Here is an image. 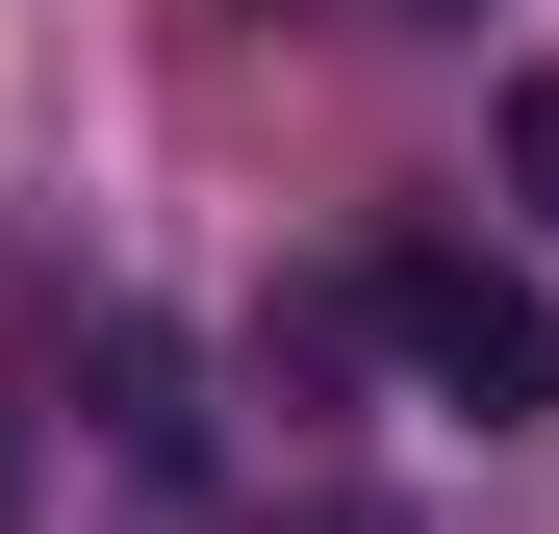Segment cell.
Wrapping results in <instances>:
<instances>
[{"mask_svg": "<svg viewBox=\"0 0 559 534\" xmlns=\"http://www.w3.org/2000/svg\"><path fill=\"white\" fill-rule=\"evenodd\" d=\"M356 356H382L407 407H484V432H559V306L509 281L484 229H382V254H356Z\"/></svg>", "mask_w": 559, "mask_h": 534, "instance_id": "obj_1", "label": "cell"}, {"mask_svg": "<svg viewBox=\"0 0 559 534\" xmlns=\"http://www.w3.org/2000/svg\"><path fill=\"white\" fill-rule=\"evenodd\" d=\"M76 407H103V459H128V509H153V534L204 509V432H229V407H204V356H178L153 306H103V331H76Z\"/></svg>", "mask_w": 559, "mask_h": 534, "instance_id": "obj_2", "label": "cell"}, {"mask_svg": "<svg viewBox=\"0 0 559 534\" xmlns=\"http://www.w3.org/2000/svg\"><path fill=\"white\" fill-rule=\"evenodd\" d=\"M331 382H356V281H306V306H254V407H280V432H331Z\"/></svg>", "mask_w": 559, "mask_h": 534, "instance_id": "obj_3", "label": "cell"}, {"mask_svg": "<svg viewBox=\"0 0 559 534\" xmlns=\"http://www.w3.org/2000/svg\"><path fill=\"white\" fill-rule=\"evenodd\" d=\"M509 204H534V229H559V51H534V76H509Z\"/></svg>", "mask_w": 559, "mask_h": 534, "instance_id": "obj_4", "label": "cell"}, {"mask_svg": "<svg viewBox=\"0 0 559 534\" xmlns=\"http://www.w3.org/2000/svg\"><path fill=\"white\" fill-rule=\"evenodd\" d=\"M280 534H407V509H382V484H331V459H306V484H280Z\"/></svg>", "mask_w": 559, "mask_h": 534, "instance_id": "obj_5", "label": "cell"}, {"mask_svg": "<svg viewBox=\"0 0 559 534\" xmlns=\"http://www.w3.org/2000/svg\"><path fill=\"white\" fill-rule=\"evenodd\" d=\"M26 432H51V407H26V356H0V534H26Z\"/></svg>", "mask_w": 559, "mask_h": 534, "instance_id": "obj_6", "label": "cell"}, {"mask_svg": "<svg viewBox=\"0 0 559 534\" xmlns=\"http://www.w3.org/2000/svg\"><path fill=\"white\" fill-rule=\"evenodd\" d=\"M356 26H484V0H356Z\"/></svg>", "mask_w": 559, "mask_h": 534, "instance_id": "obj_7", "label": "cell"}]
</instances>
